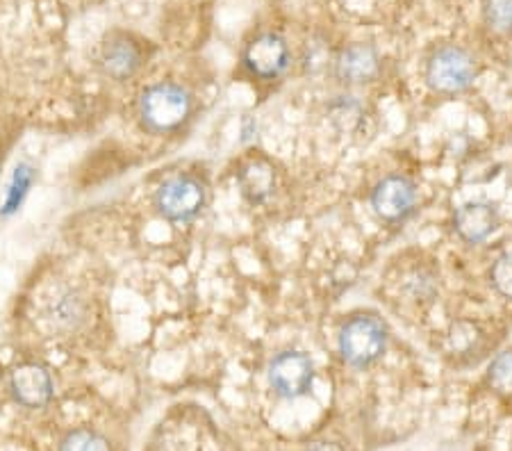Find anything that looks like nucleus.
Instances as JSON below:
<instances>
[{
  "label": "nucleus",
  "mask_w": 512,
  "mask_h": 451,
  "mask_svg": "<svg viewBox=\"0 0 512 451\" xmlns=\"http://www.w3.org/2000/svg\"><path fill=\"white\" fill-rule=\"evenodd\" d=\"M192 114V94L178 82H158L139 98V117L151 133L178 130Z\"/></svg>",
  "instance_id": "f257e3e1"
},
{
  "label": "nucleus",
  "mask_w": 512,
  "mask_h": 451,
  "mask_svg": "<svg viewBox=\"0 0 512 451\" xmlns=\"http://www.w3.org/2000/svg\"><path fill=\"white\" fill-rule=\"evenodd\" d=\"M340 354L344 363L365 369L381 360L387 347V328L376 315H353L340 328Z\"/></svg>",
  "instance_id": "f03ea898"
},
{
  "label": "nucleus",
  "mask_w": 512,
  "mask_h": 451,
  "mask_svg": "<svg viewBox=\"0 0 512 451\" xmlns=\"http://www.w3.org/2000/svg\"><path fill=\"white\" fill-rule=\"evenodd\" d=\"M476 62L465 48L447 44L435 48L426 60V85L435 94L453 96L467 92L474 85Z\"/></svg>",
  "instance_id": "7ed1b4c3"
},
{
  "label": "nucleus",
  "mask_w": 512,
  "mask_h": 451,
  "mask_svg": "<svg viewBox=\"0 0 512 451\" xmlns=\"http://www.w3.org/2000/svg\"><path fill=\"white\" fill-rule=\"evenodd\" d=\"M155 208L176 224L192 221L205 208V187L192 176H173L155 192Z\"/></svg>",
  "instance_id": "20e7f679"
},
{
  "label": "nucleus",
  "mask_w": 512,
  "mask_h": 451,
  "mask_svg": "<svg viewBox=\"0 0 512 451\" xmlns=\"http://www.w3.org/2000/svg\"><path fill=\"white\" fill-rule=\"evenodd\" d=\"M269 385L278 397L299 399L315 383V365L303 351H283L269 363Z\"/></svg>",
  "instance_id": "39448f33"
},
{
  "label": "nucleus",
  "mask_w": 512,
  "mask_h": 451,
  "mask_svg": "<svg viewBox=\"0 0 512 451\" xmlns=\"http://www.w3.org/2000/svg\"><path fill=\"white\" fill-rule=\"evenodd\" d=\"M289 46L276 32H262L244 51V67L251 76L274 80L289 67Z\"/></svg>",
  "instance_id": "423d86ee"
},
{
  "label": "nucleus",
  "mask_w": 512,
  "mask_h": 451,
  "mask_svg": "<svg viewBox=\"0 0 512 451\" xmlns=\"http://www.w3.org/2000/svg\"><path fill=\"white\" fill-rule=\"evenodd\" d=\"M144 64L142 46L126 32H112L98 51V67L107 78L123 82L135 76Z\"/></svg>",
  "instance_id": "0eeeda50"
},
{
  "label": "nucleus",
  "mask_w": 512,
  "mask_h": 451,
  "mask_svg": "<svg viewBox=\"0 0 512 451\" xmlns=\"http://www.w3.org/2000/svg\"><path fill=\"white\" fill-rule=\"evenodd\" d=\"M417 205V187L406 176H387L371 192V208L383 221H403Z\"/></svg>",
  "instance_id": "6e6552de"
},
{
  "label": "nucleus",
  "mask_w": 512,
  "mask_h": 451,
  "mask_svg": "<svg viewBox=\"0 0 512 451\" xmlns=\"http://www.w3.org/2000/svg\"><path fill=\"white\" fill-rule=\"evenodd\" d=\"M10 390L23 408H44L53 399V376L37 363H23L10 376Z\"/></svg>",
  "instance_id": "1a4fd4ad"
},
{
  "label": "nucleus",
  "mask_w": 512,
  "mask_h": 451,
  "mask_svg": "<svg viewBox=\"0 0 512 451\" xmlns=\"http://www.w3.org/2000/svg\"><path fill=\"white\" fill-rule=\"evenodd\" d=\"M453 226L462 240L469 244H478L490 237L499 226L497 205L487 201H469L460 205L453 215Z\"/></svg>",
  "instance_id": "9d476101"
},
{
  "label": "nucleus",
  "mask_w": 512,
  "mask_h": 451,
  "mask_svg": "<svg viewBox=\"0 0 512 451\" xmlns=\"http://www.w3.org/2000/svg\"><path fill=\"white\" fill-rule=\"evenodd\" d=\"M381 71V55L371 44H353L337 55L335 76L346 85H365Z\"/></svg>",
  "instance_id": "9b49d317"
},
{
  "label": "nucleus",
  "mask_w": 512,
  "mask_h": 451,
  "mask_svg": "<svg viewBox=\"0 0 512 451\" xmlns=\"http://www.w3.org/2000/svg\"><path fill=\"white\" fill-rule=\"evenodd\" d=\"M239 190L251 205H260L276 190V169L264 158H253L239 167L237 174Z\"/></svg>",
  "instance_id": "f8f14e48"
},
{
  "label": "nucleus",
  "mask_w": 512,
  "mask_h": 451,
  "mask_svg": "<svg viewBox=\"0 0 512 451\" xmlns=\"http://www.w3.org/2000/svg\"><path fill=\"white\" fill-rule=\"evenodd\" d=\"M85 301L80 299L78 292H64L62 297L51 306V319L57 328L62 331H76V328L85 322Z\"/></svg>",
  "instance_id": "ddd939ff"
},
{
  "label": "nucleus",
  "mask_w": 512,
  "mask_h": 451,
  "mask_svg": "<svg viewBox=\"0 0 512 451\" xmlns=\"http://www.w3.org/2000/svg\"><path fill=\"white\" fill-rule=\"evenodd\" d=\"M57 451H110V442L98 431L76 429L66 433Z\"/></svg>",
  "instance_id": "4468645a"
},
{
  "label": "nucleus",
  "mask_w": 512,
  "mask_h": 451,
  "mask_svg": "<svg viewBox=\"0 0 512 451\" xmlns=\"http://www.w3.org/2000/svg\"><path fill=\"white\" fill-rule=\"evenodd\" d=\"M330 119L340 130H353L360 126L362 121V108L358 101H353L351 96H342L340 101L330 105Z\"/></svg>",
  "instance_id": "2eb2a0df"
},
{
  "label": "nucleus",
  "mask_w": 512,
  "mask_h": 451,
  "mask_svg": "<svg viewBox=\"0 0 512 451\" xmlns=\"http://www.w3.org/2000/svg\"><path fill=\"white\" fill-rule=\"evenodd\" d=\"M485 21L497 32L512 30V0H485Z\"/></svg>",
  "instance_id": "dca6fc26"
},
{
  "label": "nucleus",
  "mask_w": 512,
  "mask_h": 451,
  "mask_svg": "<svg viewBox=\"0 0 512 451\" xmlns=\"http://www.w3.org/2000/svg\"><path fill=\"white\" fill-rule=\"evenodd\" d=\"M487 376L499 392H512V351H503L494 358L490 369H487Z\"/></svg>",
  "instance_id": "f3484780"
},
{
  "label": "nucleus",
  "mask_w": 512,
  "mask_h": 451,
  "mask_svg": "<svg viewBox=\"0 0 512 451\" xmlns=\"http://www.w3.org/2000/svg\"><path fill=\"white\" fill-rule=\"evenodd\" d=\"M490 281L494 290L512 299V253H503L501 258H497L490 269Z\"/></svg>",
  "instance_id": "a211bd4d"
},
{
  "label": "nucleus",
  "mask_w": 512,
  "mask_h": 451,
  "mask_svg": "<svg viewBox=\"0 0 512 451\" xmlns=\"http://www.w3.org/2000/svg\"><path fill=\"white\" fill-rule=\"evenodd\" d=\"M32 183V169L26 167V164H21V167H16V174L12 180V190L7 194V203H5V215H10L16 208H19L23 196H26L28 187Z\"/></svg>",
  "instance_id": "6ab92c4d"
},
{
  "label": "nucleus",
  "mask_w": 512,
  "mask_h": 451,
  "mask_svg": "<svg viewBox=\"0 0 512 451\" xmlns=\"http://www.w3.org/2000/svg\"><path fill=\"white\" fill-rule=\"evenodd\" d=\"M305 451H344L337 442H330V440H319V442H312V445L305 449Z\"/></svg>",
  "instance_id": "aec40b11"
}]
</instances>
